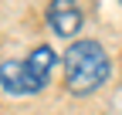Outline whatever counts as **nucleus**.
Here are the masks:
<instances>
[{
	"mask_svg": "<svg viewBox=\"0 0 122 115\" xmlns=\"http://www.w3.org/2000/svg\"><path fill=\"white\" fill-rule=\"evenodd\" d=\"M109 81V54L98 41H75L65 51V85L71 95H92Z\"/></svg>",
	"mask_w": 122,
	"mask_h": 115,
	"instance_id": "f257e3e1",
	"label": "nucleus"
},
{
	"mask_svg": "<svg viewBox=\"0 0 122 115\" xmlns=\"http://www.w3.org/2000/svg\"><path fill=\"white\" fill-rule=\"evenodd\" d=\"M51 71H54V51L48 44H41L24 61H4L0 64V85L10 95H34L48 85Z\"/></svg>",
	"mask_w": 122,
	"mask_h": 115,
	"instance_id": "f03ea898",
	"label": "nucleus"
},
{
	"mask_svg": "<svg viewBox=\"0 0 122 115\" xmlns=\"http://www.w3.org/2000/svg\"><path fill=\"white\" fill-rule=\"evenodd\" d=\"M85 14L78 7V0H51L48 4V24L58 37H75L81 31Z\"/></svg>",
	"mask_w": 122,
	"mask_h": 115,
	"instance_id": "7ed1b4c3",
	"label": "nucleus"
}]
</instances>
